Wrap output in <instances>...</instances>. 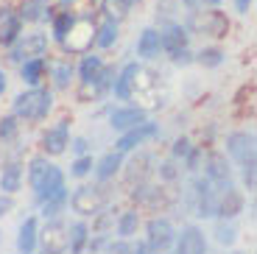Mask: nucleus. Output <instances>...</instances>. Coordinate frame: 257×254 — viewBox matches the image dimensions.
Instances as JSON below:
<instances>
[{
    "label": "nucleus",
    "instance_id": "nucleus-1",
    "mask_svg": "<svg viewBox=\"0 0 257 254\" xmlns=\"http://www.w3.org/2000/svg\"><path fill=\"white\" fill-rule=\"evenodd\" d=\"M26 182L34 193V201L42 204L48 198L59 196L62 190H67V173L53 162L45 154H37L26 162Z\"/></svg>",
    "mask_w": 257,
    "mask_h": 254
},
{
    "label": "nucleus",
    "instance_id": "nucleus-2",
    "mask_svg": "<svg viewBox=\"0 0 257 254\" xmlns=\"http://www.w3.org/2000/svg\"><path fill=\"white\" fill-rule=\"evenodd\" d=\"M56 112V92L45 84L39 87H26L23 92L12 98V114L26 126H39Z\"/></svg>",
    "mask_w": 257,
    "mask_h": 254
},
{
    "label": "nucleus",
    "instance_id": "nucleus-3",
    "mask_svg": "<svg viewBox=\"0 0 257 254\" xmlns=\"http://www.w3.org/2000/svg\"><path fill=\"white\" fill-rule=\"evenodd\" d=\"M115 201L109 182H87L84 179L73 193H67V210H73L76 218H92Z\"/></svg>",
    "mask_w": 257,
    "mask_h": 254
},
{
    "label": "nucleus",
    "instance_id": "nucleus-4",
    "mask_svg": "<svg viewBox=\"0 0 257 254\" xmlns=\"http://www.w3.org/2000/svg\"><path fill=\"white\" fill-rule=\"evenodd\" d=\"M187 212L201 221H212L215 218V207H218V190L207 182L201 173H193L190 184H187Z\"/></svg>",
    "mask_w": 257,
    "mask_h": 254
},
{
    "label": "nucleus",
    "instance_id": "nucleus-5",
    "mask_svg": "<svg viewBox=\"0 0 257 254\" xmlns=\"http://www.w3.org/2000/svg\"><path fill=\"white\" fill-rule=\"evenodd\" d=\"M92 37H95V12H81L73 17V26L59 45L64 56H81V53L92 51Z\"/></svg>",
    "mask_w": 257,
    "mask_h": 254
},
{
    "label": "nucleus",
    "instance_id": "nucleus-6",
    "mask_svg": "<svg viewBox=\"0 0 257 254\" xmlns=\"http://www.w3.org/2000/svg\"><path fill=\"white\" fill-rule=\"evenodd\" d=\"M176 240V226L168 215H151L148 221H143V243L148 246L151 254H168L174 248Z\"/></svg>",
    "mask_w": 257,
    "mask_h": 254
},
{
    "label": "nucleus",
    "instance_id": "nucleus-7",
    "mask_svg": "<svg viewBox=\"0 0 257 254\" xmlns=\"http://www.w3.org/2000/svg\"><path fill=\"white\" fill-rule=\"evenodd\" d=\"M162 137V126H160V120H151V117H146L143 123H137V126H132V129H126V132H120L115 137V151H120V154H135L137 148H143V146H148V143H154V140H160Z\"/></svg>",
    "mask_w": 257,
    "mask_h": 254
},
{
    "label": "nucleus",
    "instance_id": "nucleus-8",
    "mask_svg": "<svg viewBox=\"0 0 257 254\" xmlns=\"http://www.w3.org/2000/svg\"><path fill=\"white\" fill-rule=\"evenodd\" d=\"M51 51V37L45 31H23L20 39L6 48V62L9 64H20L23 59H34V56H48Z\"/></svg>",
    "mask_w": 257,
    "mask_h": 254
},
{
    "label": "nucleus",
    "instance_id": "nucleus-9",
    "mask_svg": "<svg viewBox=\"0 0 257 254\" xmlns=\"http://www.w3.org/2000/svg\"><path fill=\"white\" fill-rule=\"evenodd\" d=\"M199 173L215 190H226L229 184H235V171H232V162L226 159L224 151H204V162H201Z\"/></svg>",
    "mask_w": 257,
    "mask_h": 254
},
{
    "label": "nucleus",
    "instance_id": "nucleus-10",
    "mask_svg": "<svg viewBox=\"0 0 257 254\" xmlns=\"http://www.w3.org/2000/svg\"><path fill=\"white\" fill-rule=\"evenodd\" d=\"M185 26H187V31L207 34V37H212V39H221V37L229 34V20H226V14L218 12V9H210V12L193 9Z\"/></svg>",
    "mask_w": 257,
    "mask_h": 254
},
{
    "label": "nucleus",
    "instance_id": "nucleus-11",
    "mask_svg": "<svg viewBox=\"0 0 257 254\" xmlns=\"http://www.w3.org/2000/svg\"><path fill=\"white\" fill-rule=\"evenodd\" d=\"M70 120L67 117H59L56 123H51L48 129H42L39 134V154H45L51 159H59L62 154H67L70 146Z\"/></svg>",
    "mask_w": 257,
    "mask_h": 254
},
{
    "label": "nucleus",
    "instance_id": "nucleus-12",
    "mask_svg": "<svg viewBox=\"0 0 257 254\" xmlns=\"http://www.w3.org/2000/svg\"><path fill=\"white\" fill-rule=\"evenodd\" d=\"M37 248L42 254H67V221L62 218H48L39 223Z\"/></svg>",
    "mask_w": 257,
    "mask_h": 254
},
{
    "label": "nucleus",
    "instance_id": "nucleus-13",
    "mask_svg": "<svg viewBox=\"0 0 257 254\" xmlns=\"http://www.w3.org/2000/svg\"><path fill=\"white\" fill-rule=\"evenodd\" d=\"M224 154L232 168H240L246 162H254V132H232L224 140Z\"/></svg>",
    "mask_w": 257,
    "mask_h": 254
},
{
    "label": "nucleus",
    "instance_id": "nucleus-14",
    "mask_svg": "<svg viewBox=\"0 0 257 254\" xmlns=\"http://www.w3.org/2000/svg\"><path fill=\"white\" fill-rule=\"evenodd\" d=\"M174 251L176 254H210L207 232L199 226V223H185L182 229H176Z\"/></svg>",
    "mask_w": 257,
    "mask_h": 254
},
{
    "label": "nucleus",
    "instance_id": "nucleus-15",
    "mask_svg": "<svg viewBox=\"0 0 257 254\" xmlns=\"http://www.w3.org/2000/svg\"><path fill=\"white\" fill-rule=\"evenodd\" d=\"M146 117H148L146 109L135 106V103H117V106H112L109 112H106V126L115 134H120V132H126V129L137 126V123H143Z\"/></svg>",
    "mask_w": 257,
    "mask_h": 254
},
{
    "label": "nucleus",
    "instance_id": "nucleus-16",
    "mask_svg": "<svg viewBox=\"0 0 257 254\" xmlns=\"http://www.w3.org/2000/svg\"><path fill=\"white\" fill-rule=\"evenodd\" d=\"M154 165H157V157L154 154H146L137 148V157H132V162H126L123 159V168H120V176L123 182L128 184H135V182H146V179L154 176Z\"/></svg>",
    "mask_w": 257,
    "mask_h": 254
},
{
    "label": "nucleus",
    "instance_id": "nucleus-17",
    "mask_svg": "<svg viewBox=\"0 0 257 254\" xmlns=\"http://www.w3.org/2000/svg\"><path fill=\"white\" fill-rule=\"evenodd\" d=\"M23 31H26V23L17 17V9L12 3H0V48L3 51L12 48Z\"/></svg>",
    "mask_w": 257,
    "mask_h": 254
},
{
    "label": "nucleus",
    "instance_id": "nucleus-18",
    "mask_svg": "<svg viewBox=\"0 0 257 254\" xmlns=\"http://www.w3.org/2000/svg\"><path fill=\"white\" fill-rule=\"evenodd\" d=\"M48 78H51V89L53 92H64L70 89L76 81V62L70 56L62 59H48Z\"/></svg>",
    "mask_w": 257,
    "mask_h": 254
},
{
    "label": "nucleus",
    "instance_id": "nucleus-19",
    "mask_svg": "<svg viewBox=\"0 0 257 254\" xmlns=\"http://www.w3.org/2000/svg\"><path fill=\"white\" fill-rule=\"evenodd\" d=\"M143 229V210L140 207H126V210H117L115 215V226H112V235L120 237V240H135Z\"/></svg>",
    "mask_w": 257,
    "mask_h": 254
},
{
    "label": "nucleus",
    "instance_id": "nucleus-20",
    "mask_svg": "<svg viewBox=\"0 0 257 254\" xmlns=\"http://www.w3.org/2000/svg\"><path fill=\"white\" fill-rule=\"evenodd\" d=\"M26 184V165L20 157L3 159L0 165V193H9V196H17Z\"/></svg>",
    "mask_w": 257,
    "mask_h": 254
},
{
    "label": "nucleus",
    "instance_id": "nucleus-21",
    "mask_svg": "<svg viewBox=\"0 0 257 254\" xmlns=\"http://www.w3.org/2000/svg\"><path fill=\"white\" fill-rule=\"evenodd\" d=\"M160 37H162V53H165V56L182 51V48H190V31H187V26H185V23H179V20L162 23V26H160Z\"/></svg>",
    "mask_w": 257,
    "mask_h": 254
},
{
    "label": "nucleus",
    "instance_id": "nucleus-22",
    "mask_svg": "<svg viewBox=\"0 0 257 254\" xmlns=\"http://www.w3.org/2000/svg\"><path fill=\"white\" fill-rule=\"evenodd\" d=\"M246 210V193L238 184H229L226 190H218V207H215V218H238Z\"/></svg>",
    "mask_w": 257,
    "mask_h": 254
},
{
    "label": "nucleus",
    "instance_id": "nucleus-23",
    "mask_svg": "<svg viewBox=\"0 0 257 254\" xmlns=\"http://www.w3.org/2000/svg\"><path fill=\"white\" fill-rule=\"evenodd\" d=\"M103 64H106V62H103L101 51L81 53V59H78V64H76V81H78V87H92L95 78L101 76Z\"/></svg>",
    "mask_w": 257,
    "mask_h": 254
},
{
    "label": "nucleus",
    "instance_id": "nucleus-24",
    "mask_svg": "<svg viewBox=\"0 0 257 254\" xmlns=\"http://www.w3.org/2000/svg\"><path fill=\"white\" fill-rule=\"evenodd\" d=\"M123 159H126V154L115 151V148H109L106 154H101V157L95 159V165H92V176H95V182H115V179L120 176Z\"/></svg>",
    "mask_w": 257,
    "mask_h": 254
},
{
    "label": "nucleus",
    "instance_id": "nucleus-25",
    "mask_svg": "<svg viewBox=\"0 0 257 254\" xmlns=\"http://www.w3.org/2000/svg\"><path fill=\"white\" fill-rule=\"evenodd\" d=\"M37 237H39V215H26L17 226L14 248L17 254H34L37 251Z\"/></svg>",
    "mask_w": 257,
    "mask_h": 254
},
{
    "label": "nucleus",
    "instance_id": "nucleus-26",
    "mask_svg": "<svg viewBox=\"0 0 257 254\" xmlns=\"http://www.w3.org/2000/svg\"><path fill=\"white\" fill-rule=\"evenodd\" d=\"M135 51L140 56V62H154V59L162 56V37H160V28L157 26H148L140 31L135 42Z\"/></svg>",
    "mask_w": 257,
    "mask_h": 254
},
{
    "label": "nucleus",
    "instance_id": "nucleus-27",
    "mask_svg": "<svg viewBox=\"0 0 257 254\" xmlns=\"http://www.w3.org/2000/svg\"><path fill=\"white\" fill-rule=\"evenodd\" d=\"M20 81L23 87H39L48 78V56H34V59H23L17 64Z\"/></svg>",
    "mask_w": 257,
    "mask_h": 254
},
{
    "label": "nucleus",
    "instance_id": "nucleus-28",
    "mask_svg": "<svg viewBox=\"0 0 257 254\" xmlns=\"http://www.w3.org/2000/svg\"><path fill=\"white\" fill-rule=\"evenodd\" d=\"M120 39V23L112 17L95 20V37H92V48L95 51H112Z\"/></svg>",
    "mask_w": 257,
    "mask_h": 254
},
{
    "label": "nucleus",
    "instance_id": "nucleus-29",
    "mask_svg": "<svg viewBox=\"0 0 257 254\" xmlns=\"http://www.w3.org/2000/svg\"><path fill=\"white\" fill-rule=\"evenodd\" d=\"M87 240H90V223H87V218L67 221V254H84L87 251Z\"/></svg>",
    "mask_w": 257,
    "mask_h": 254
},
{
    "label": "nucleus",
    "instance_id": "nucleus-30",
    "mask_svg": "<svg viewBox=\"0 0 257 254\" xmlns=\"http://www.w3.org/2000/svg\"><path fill=\"white\" fill-rule=\"evenodd\" d=\"M17 17L23 23H45L53 17V9L48 0H23L17 6Z\"/></svg>",
    "mask_w": 257,
    "mask_h": 254
},
{
    "label": "nucleus",
    "instance_id": "nucleus-31",
    "mask_svg": "<svg viewBox=\"0 0 257 254\" xmlns=\"http://www.w3.org/2000/svg\"><path fill=\"white\" fill-rule=\"evenodd\" d=\"M212 221H215L212 240L224 248H232L238 243V223H235V218H212Z\"/></svg>",
    "mask_w": 257,
    "mask_h": 254
},
{
    "label": "nucleus",
    "instance_id": "nucleus-32",
    "mask_svg": "<svg viewBox=\"0 0 257 254\" xmlns=\"http://www.w3.org/2000/svg\"><path fill=\"white\" fill-rule=\"evenodd\" d=\"M73 17H76L73 9H59V12H53V17L48 20L51 23V42H56V45L64 42V37H67V31L73 26Z\"/></svg>",
    "mask_w": 257,
    "mask_h": 254
},
{
    "label": "nucleus",
    "instance_id": "nucleus-33",
    "mask_svg": "<svg viewBox=\"0 0 257 254\" xmlns=\"http://www.w3.org/2000/svg\"><path fill=\"white\" fill-rule=\"evenodd\" d=\"M224 62H226V53L221 51L218 45H207L199 53H193V64H201L204 70H215V67H221Z\"/></svg>",
    "mask_w": 257,
    "mask_h": 254
},
{
    "label": "nucleus",
    "instance_id": "nucleus-34",
    "mask_svg": "<svg viewBox=\"0 0 257 254\" xmlns=\"http://www.w3.org/2000/svg\"><path fill=\"white\" fill-rule=\"evenodd\" d=\"M154 176L160 179V184H174L182 179V168L179 162H176L174 157H168V159H157V165H154Z\"/></svg>",
    "mask_w": 257,
    "mask_h": 254
},
{
    "label": "nucleus",
    "instance_id": "nucleus-35",
    "mask_svg": "<svg viewBox=\"0 0 257 254\" xmlns=\"http://www.w3.org/2000/svg\"><path fill=\"white\" fill-rule=\"evenodd\" d=\"M67 193H70V190H62L59 196L42 201V204H39V215L45 218V221H48V218H62L64 212H67Z\"/></svg>",
    "mask_w": 257,
    "mask_h": 254
},
{
    "label": "nucleus",
    "instance_id": "nucleus-36",
    "mask_svg": "<svg viewBox=\"0 0 257 254\" xmlns=\"http://www.w3.org/2000/svg\"><path fill=\"white\" fill-rule=\"evenodd\" d=\"M98 9L103 12V17H112L117 23H123L132 14V3L128 0H98Z\"/></svg>",
    "mask_w": 257,
    "mask_h": 254
},
{
    "label": "nucleus",
    "instance_id": "nucleus-37",
    "mask_svg": "<svg viewBox=\"0 0 257 254\" xmlns=\"http://www.w3.org/2000/svg\"><path fill=\"white\" fill-rule=\"evenodd\" d=\"M20 132H23V123H20L12 112L0 117V143H3V146H6V143H17Z\"/></svg>",
    "mask_w": 257,
    "mask_h": 254
},
{
    "label": "nucleus",
    "instance_id": "nucleus-38",
    "mask_svg": "<svg viewBox=\"0 0 257 254\" xmlns=\"http://www.w3.org/2000/svg\"><path fill=\"white\" fill-rule=\"evenodd\" d=\"M92 165H95L92 154H84V157H73V162H70V179H76V182H84V179H90V176H92Z\"/></svg>",
    "mask_w": 257,
    "mask_h": 254
},
{
    "label": "nucleus",
    "instance_id": "nucleus-39",
    "mask_svg": "<svg viewBox=\"0 0 257 254\" xmlns=\"http://www.w3.org/2000/svg\"><path fill=\"white\" fill-rule=\"evenodd\" d=\"M201 162H204V146H193L179 165H185V173H190V176H193V173L201 171Z\"/></svg>",
    "mask_w": 257,
    "mask_h": 254
},
{
    "label": "nucleus",
    "instance_id": "nucleus-40",
    "mask_svg": "<svg viewBox=\"0 0 257 254\" xmlns=\"http://www.w3.org/2000/svg\"><path fill=\"white\" fill-rule=\"evenodd\" d=\"M190 148H193V140L187 137V134H179V137L171 143V154H168V157H174L176 162H182V159L187 157V151H190Z\"/></svg>",
    "mask_w": 257,
    "mask_h": 254
},
{
    "label": "nucleus",
    "instance_id": "nucleus-41",
    "mask_svg": "<svg viewBox=\"0 0 257 254\" xmlns=\"http://www.w3.org/2000/svg\"><path fill=\"white\" fill-rule=\"evenodd\" d=\"M92 143L90 137H84V134H78V137H70V146H67V151L73 154V157H84V154H92Z\"/></svg>",
    "mask_w": 257,
    "mask_h": 254
},
{
    "label": "nucleus",
    "instance_id": "nucleus-42",
    "mask_svg": "<svg viewBox=\"0 0 257 254\" xmlns=\"http://www.w3.org/2000/svg\"><path fill=\"white\" fill-rule=\"evenodd\" d=\"M103 254H132V240H120V237H112L109 246L103 248Z\"/></svg>",
    "mask_w": 257,
    "mask_h": 254
},
{
    "label": "nucleus",
    "instance_id": "nucleus-43",
    "mask_svg": "<svg viewBox=\"0 0 257 254\" xmlns=\"http://www.w3.org/2000/svg\"><path fill=\"white\" fill-rule=\"evenodd\" d=\"M171 64H174V67H187V64H193V51L190 48H182V51L171 53Z\"/></svg>",
    "mask_w": 257,
    "mask_h": 254
},
{
    "label": "nucleus",
    "instance_id": "nucleus-44",
    "mask_svg": "<svg viewBox=\"0 0 257 254\" xmlns=\"http://www.w3.org/2000/svg\"><path fill=\"white\" fill-rule=\"evenodd\" d=\"M14 207H17L14 196H9V193H0V221L12 215V212H14Z\"/></svg>",
    "mask_w": 257,
    "mask_h": 254
},
{
    "label": "nucleus",
    "instance_id": "nucleus-45",
    "mask_svg": "<svg viewBox=\"0 0 257 254\" xmlns=\"http://www.w3.org/2000/svg\"><path fill=\"white\" fill-rule=\"evenodd\" d=\"M6 89H9V73L6 67H0V98L6 95Z\"/></svg>",
    "mask_w": 257,
    "mask_h": 254
},
{
    "label": "nucleus",
    "instance_id": "nucleus-46",
    "mask_svg": "<svg viewBox=\"0 0 257 254\" xmlns=\"http://www.w3.org/2000/svg\"><path fill=\"white\" fill-rule=\"evenodd\" d=\"M132 254H151V251H148V246H146V243H143V240H137V237H135V240H132Z\"/></svg>",
    "mask_w": 257,
    "mask_h": 254
},
{
    "label": "nucleus",
    "instance_id": "nucleus-47",
    "mask_svg": "<svg viewBox=\"0 0 257 254\" xmlns=\"http://www.w3.org/2000/svg\"><path fill=\"white\" fill-rule=\"evenodd\" d=\"M251 3H254V0H235V9H238V14H249Z\"/></svg>",
    "mask_w": 257,
    "mask_h": 254
},
{
    "label": "nucleus",
    "instance_id": "nucleus-48",
    "mask_svg": "<svg viewBox=\"0 0 257 254\" xmlns=\"http://www.w3.org/2000/svg\"><path fill=\"white\" fill-rule=\"evenodd\" d=\"M56 6H59V9H76L78 0H56Z\"/></svg>",
    "mask_w": 257,
    "mask_h": 254
},
{
    "label": "nucleus",
    "instance_id": "nucleus-49",
    "mask_svg": "<svg viewBox=\"0 0 257 254\" xmlns=\"http://www.w3.org/2000/svg\"><path fill=\"white\" fill-rule=\"evenodd\" d=\"M182 6H185L187 12H193V9H199L201 3H199V0H182Z\"/></svg>",
    "mask_w": 257,
    "mask_h": 254
},
{
    "label": "nucleus",
    "instance_id": "nucleus-50",
    "mask_svg": "<svg viewBox=\"0 0 257 254\" xmlns=\"http://www.w3.org/2000/svg\"><path fill=\"white\" fill-rule=\"evenodd\" d=\"M201 6H210V9H218L221 6V0H199Z\"/></svg>",
    "mask_w": 257,
    "mask_h": 254
},
{
    "label": "nucleus",
    "instance_id": "nucleus-51",
    "mask_svg": "<svg viewBox=\"0 0 257 254\" xmlns=\"http://www.w3.org/2000/svg\"><path fill=\"white\" fill-rule=\"evenodd\" d=\"M128 3H132V9H135V6H137V3H143V0H128Z\"/></svg>",
    "mask_w": 257,
    "mask_h": 254
},
{
    "label": "nucleus",
    "instance_id": "nucleus-52",
    "mask_svg": "<svg viewBox=\"0 0 257 254\" xmlns=\"http://www.w3.org/2000/svg\"><path fill=\"white\" fill-rule=\"evenodd\" d=\"M229 254H246V251H229Z\"/></svg>",
    "mask_w": 257,
    "mask_h": 254
},
{
    "label": "nucleus",
    "instance_id": "nucleus-53",
    "mask_svg": "<svg viewBox=\"0 0 257 254\" xmlns=\"http://www.w3.org/2000/svg\"><path fill=\"white\" fill-rule=\"evenodd\" d=\"M34 254H42V251H39V248H37V251H34Z\"/></svg>",
    "mask_w": 257,
    "mask_h": 254
},
{
    "label": "nucleus",
    "instance_id": "nucleus-54",
    "mask_svg": "<svg viewBox=\"0 0 257 254\" xmlns=\"http://www.w3.org/2000/svg\"><path fill=\"white\" fill-rule=\"evenodd\" d=\"M92 3H95V6H98V0H92Z\"/></svg>",
    "mask_w": 257,
    "mask_h": 254
},
{
    "label": "nucleus",
    "instance_id": "nucleus-55",
    "mask_svg": "<svg viewBox=\"0 0 257 254\" xmlns=\"http://www.w3.org/2000/svg\"><path fill=\"white\" fill-rule=\"evenodd\" d=\"M14 254H17V251H14Z\"/></svg>",
    "mask_w": 257,
    "mask_h": 254
},
{
    "label": "nucleus",
    "instance_id": "nucleus-56",
    "mask_svg": "<svg viewBox=\"0 0 257 254\" xmlns=\"http://www.w3.org/2000/svg\"><path fill=\"white\" fill-rule=\"evenodd\" d=\"M0 237H3V235H0Z\"/></svg>",
    "mask_w": 257,
    "mask_h": 254
}]
</instances>
